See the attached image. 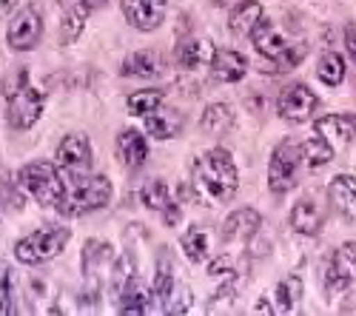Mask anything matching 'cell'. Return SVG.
I'll return each instance as SVG.
<instances>
[{
  "instance_id": "1f68e13d",
  "label": "cell",
  "mask_w": 356,
  "mask_h": 316,
  "mask_svg": "<svg viewBox=\"0 0 356 316\" xmlns=\"http://www.w3.org/2000/svg\"><path fill=\"white\" fill-rule=\"evenodd\" d=\"M140 203L148 211H160L163 214V208L171 203V191H168L165 180H148L143 185V191H140Z\"/></svg>"
},
{
  "instance_id": "ac0fdd59",
  "label": "cell",
  "mask_w": 356,
  "mask_h": 316,
  "mask_svg": "<svg viewBox=\"0 0 356 316\" xmlns=\"http://www.w3.org/2000/svg\"><path fill=\"white\" fill-rule=\"evenodd\" d=\"M186 120H183V114L180 111H174V108H154L152 114L145 117V131L152 134L154 140H171L183 131Z\"/></svg>"
},
{
  "instance_id": "74e56055",
  "label": "cell",
  "mask_w": 356,
  "mask_h": 316,
  "mask_svg": "<svg viewBox=\"0 0 356 316\" xmlns=\"http://www.w3.org/2000/svg\"><path fill=\"white\" fill-rule=\"evenodd\" d=\"M254 310H257V313H271V305H268V302H259Z\"/></svg>"
},
{
  "instance_id": "d6a6232c",
  "label": "cell",
  "mask_w": 356,
  "mask_h": 316,
  "mask_svg": "<svg viewBox=\"0 0 356 316\" xmlns=\"http://www.w3.org/2000/svg\"><path fill=\"white\" fill-rule=\"evenodd\" d=\"M163 106V92L160 89H143V92H134L129 94V111L137 114V117H148L154 108Z\"/></svg>"
},
{
  "instance_id": "44dd1931",
  "label": "cell",
  "mask_w": 356,
  "mask_h": 316,
  "mask_svg": "<svg viewBox=\"0 0 356 316\" xmlns=\"http://www.w3.org/2000/svg\"><path fill=\"white\" fill-rule=\"evenodd\" d=\"M328 199L342 217L356 219V177H350V174L334 177V183L328 188Z\"/></svg>"
},
{
  "instance_id": "484cf974",
  "label": "cell",
  "mask_w": 356,
  "mask_h": 316,
  "mask_svg": "<svg viewBox=\"0 0 356 316\" xmlns=\"http://www.w3.org/2000/svg\"><path fill=\"white\" fill-rule=\"evenodd\" d=\"M120 69H123L126 77H157L160 74V60L152 51H131Z\"/></svg>"
},
{
  "instance_id": "5bb4252c",
  "label": "cell",
  "mask_w": 356,
  "mask_h": 316,
  "mask_svg": "<svg viewBox=\"0 0 356 316\" xmlns=\"http://www.w3.org/2000/svg\"><path fill=\"white\" fill-rule=\"evenodd\" d=\"M262 225V214L257 208H236L222 222V240L225 242H248Z\"/></svg>"
},
{
  "instance_id": "7402d4cb",
  "label": "cell",
  "mask_w": 356,
  "mask_h": 316,
  "mask_svg": "<svg viewBox=\"0 0 356 316\" xmlns=\"http://www.w3.org/2000/svg\"><path fill=\"white\" fill-rule=\"evenodd\" d=\"M211 43L209 40H200V38H188L177 46V63L183 69H197L200 63L209 60L211 63Z\"/></svg>"
},
{
  "instance_id": "d590c367",
  "label": "cell",
  "mask_w": 356,
  "mask_h": 316,
  "mask_svg": "<svg viewBox=\"0 0 356 316\" xmlns=\"http://www.w3.org/2000/svg\"><path fill=\"white\" fill-rule=\"evenodd\" d=\"M163 219H165V225H177L183 219V211H180V206L177 203H168L165 208H163Z\"/></svg>"
},
{
  "instance_id": "4316f807",
  "label": "cell",
  "mask_w": 356,
  "mask_h": 316,
  "mask_svg": "<svg viewBox=\"0 0 356 316\" xmlns=\"http://www.w3.org/2000/svg\"><path fill=\"white\" fill-rule=\"evenodd\" d=\"M300 299H302V279L300 276H288L277 285V291H274L277 313H293Z\"/></svg>"
},
{
  "instance_id": "277c9868",
  "label": "cell",
  "mask_w": 356,
  "mask_h": 316,
  "mask_svg": "<svg viewBox=\"0 0 356 316\" xmlns=\"http://www.w3.org/2000/svg\"><path fill=\"white\" fill-rule=\"evenodd\" d=\"M251 40L262 57L277 63V69H293L305 57V43H291V38L271 20H259L251 32Z\"/></svg>"
},
{
  "instance_id": "6da1fadb",
  "label": "cell",
  "mask_w": 356,
  "mask_h": 316,
  "mask_svg": "<svg viewBox=\"0 0 356 316\" xmlns=\"http://www.w3.org/2000/svg\"><path fill=\"white\" fill-rule=\"evenodd\" d=\"M191 180L194 188L209 203H225L240 188V171H236V163L225 149H211L197 157L191 168Z\"/></svg>"
},
{
  "instance_id": "4dcf8cb0",
  "label": "cell",
  "mask_w": 356,
  "mask_h": 316,
  "mask_svg": "<svg viewBox=\"0 0 356 316\" xmlns=\"http://www.w3.org/2000/svg\"><path fill=\"white\" fill-rule=\"evenodd\" d=\"M316 77L325 83V85H339L345 80V60L342 54L337 51H325L316 63Z\"/></svg>"
},
{
  "instance_id": "30bf717a",
  "label": "cell",
  "mask_w": 356,
  "mask_h": 316,
  "mask_svg": "<svg viewBox=\"0 0 356 316\" xmlns=\"http://www.w3.org/2000/svg\"><path fill=\"white\" fill-rule=\"evenodd\" d=\"M54 160H57V165H60V171H69V174L80 177L95 163L92 142H88L86 134H69V137L60 140V146H57V151H54Z\"/></svg>"
},
{
  "instance_id": "9c48e42d",
  "label": "cell",
  "mask_w": 356,
  "mask_h": 316,
  "mask_svg": "<svg viewBox=\"0 0 356 316\" xmlns=\"http://www.w3.org/2000/svg\"><path fill=\"white\" fill-rule=\"evenodd\" d=\"M40 38H43V20H40L38 9L23 6V9L12 17V23H9V28H6V43H9L15 51H32V49L40 43Z\"/></svg>"
},
{
  "instance_id": "2e32d148",
  "label": "cell",
  "mask_w": 356,
  "mask_h": 316,
  "mask_svg": "<svg viewBox=\"0 0 356 316\" xmlns=\"http://www.w3.org/2000/svg\"><path fill=\"white\" fill-rule=\"evenodd\" d=\"M322 219H325V214H322V208L316 206V199H314V197H302L300 203L293 206L291 217H288V222H291L293 231H296V234H305V237L319 234Z\"/></svg>"
},
{
  "instance_id": "836d02e7",
  "label": "cell",
  "mask_w": 356,
  "mask_h": 316,
  "mask_svg": "<svg viewBox=\"0 0 356 316\" xmlns=\"http://www.w3.org/2000/svg\"><path fill=\"white\" fill-rule=\"evenodd\" d=\"M15 313V271L0 263V316Z\"/></svg>"
},
{
  "instance_id": "f1b7e54d",
  "label": "cell",
  "mask_w": 356,
  "mask_h": 316,
  "mask_svg": "<svg viewBox=\"0 0 356 316\" xmlns=\"http://www.w3.org/2000/svg\"><path fill=\"white\" fill-rule=\"evenodd\" d=\"M152 291H154L157 302H168V297H171V291H174V265H171V256H168L165 248H163L160 256H157V271H154Z\"/></svg>"
},
{
  "instance_id": "7c38bea8",
  "label": "cell",
  "mask_w": 356,
  "mask_h": 316,
  "mask_svg": "<svg viewBox=\"0 0 356 316\" xmlns=\"http://www.w3.org/2000/svg\"><path fill=\"white\" fill-rule=\"evenodd\" d=\"M111 263H114V256H111V245H108V242L88 240V242L83 245V260H80L83 276L88 279V285H92L95 291L100 288V282H103V276L108 274Z\"/></svg>"
},
{
  "instance_id": "f35d334b",
  "label": "cell",
  "mask_w": 356,
  "mask_h": 316,
  "mask_svg": "<svg viewBox=\"0 0 356 316\" xmlns=\"http://www.w3.org/2000/svg\"><path fill=\"white\" fill-rule=\"evenodd\" d=\"M83 3H86L88 9H95V6H103V3H106V0H83Z\"/></svg>"
},
{
  "instance_id": "8d00e7d4",
  "label": "cell",
  "mask_w": 356,
  "mask_h": 316,
  "mask_svg": "<svg viewBox=\"0 0 356 316\" xmlns=\"http://www.w3.org/2000/svg\"><path fill=\"white\" fill-rule=\"evenodd\" d=\"M345 46H348V54H350V60H353V66H356V28H348Z\"/></svg>"
},
{
  "instance_id": "e0dca14e",
  "label": "cell",
  "mask_w": 356,
  "mask_h": 316,
  "mask_svg": "<svg viewBox=\"0 0 356 316\" xmlns=\"http://www.w3.org/2000/svg\"><path fill=\"white\" fill-rule=\"evenodd\" d=\"M314 131H319L325 140H337V146H348L356 137V114H328L314 123Z\"/></svg>"
},
{
  "instance_id": "ab89813d",
  "label": "cell",
  "mask_w": 356,
  "mask_h": 316,
  "mask_svg": "<svg viewBox=\"0 0 356 316\" xmlns=\"http://www.w3.org/2000/svg\"><path fill=\"white\" fill-rule=\"evenodd\" d=\"M6 3H9V0H0V6H6Z\"/></svg>"
},
{
  "instance_id": "5b68a950",
  "label": "cell",
  "mask_w": 356,
  "mask_h": 316,
  "mask_svg": "<svg viewBox=\"0 0 356 316\" xmlns=\"http://www.w3.org/2000/svg\"><path fill=\"white\" fill-rule=\"evenodd\" d=\"M72 231L63 225H46L40 231H32L29 237H23L15 245V256L23 265H46L51 263L57 253H63V248L69 245Z\"/></svg>"
},
{
  "instance_id": "7a4b0ae2",
  "label": "cell",
  "mask_w": 356,
  "mask_h": 316,
  "mask_svg": "<svg viewBox=\"0 0 356 316\" xmlns=\"http://www.w3.org/2000/svg\"><path fill=\"white\" fill-rule=\"evenodd\" d=\"M20 185L29 197H35L40 206L46 208H57V203L66 197V183L60 177V165L57 163H46V160H38V163H29L20 168Z\"/></svg>"
},
{
  "instance_id": "8992f818",
  "label": "cell",
  "mask_w": 356,
  "mask_h": 316,
  "mask_svg": "<svg viewBox=\"0 0 356 316\" xmlns=\"http://www.w3.org/2000/svg\"><path fill=\"white\" fill-rule=\"evenodd\" d=\"M108 199H111L108 177H88V180H80L72 188H66V197L57 203L54 211L63 214V217H80V214H88V211L106 208Z\"/></svg>"
},
{
  "instance_id": "d6986e66",
  "label": "cell",
  "mask_w": 356,
  "mask_h": 316,
  "mask_svg": "<svg viewBox=\"0 0 356 316\" xmlns=\"http://www.w3.org/2000/svg\"><path fill=\"white\" fill-rule=\"evenodd\" d=\"M117 157L131 168H140L148 160V140L137 128H123L117 134Z\"/></svg>"
},
{
  "instance_id": "603a6c76",
  "label": "cell",
  "mask_w": 356,
  "mask_h": 316,
  "mask_svg": "<svg viewBox=\"0 0 356 316\" xmlns=\"http://www.w3.org/2000/svg\"><path fill=\"white\" fill-rule=\"evenodd\" d=\"M86 15H88V6L83 0H74V3L66 6L63 12V26H60V43H74L80 35H83V26H86Z\"/></svg>"
},
{
  "instance_id": "4fadbf2b",
  "label": "cell",
  "mask_w": 356,
  "mask_h": 316,
  "mask_svg": "<svg viewBox=\"0 0 356 316\" xmlns=\"http://www.w3.org/2000/svg\"><path fill=\"white\" fill-rule=\"evenodd\" d=\"M126 20L140 32H154L165 17V0H120Z\"/></svg>"
},
{
  "instance_id": "8fae6325",
  "label": "cell",
  "mask_w": 356,
  "mask_h": 316,
  "mask_svg": "<svg viewBox=\"0 0 356 316\" xmlns=\"http://www.w3.org/2000/svg\"><path fill=\"white\" fill-rule=\"evenodd\" d=\"M353 276H356V242H345L328 263V268H325V288L331 294L345 291L350 288Z\"/></svg>"
},
{
  "instance_id": "52a82bcc",
  "label": "cell",
  "mask_w": 356,
  "mask_h": 316,
  "mask_svg": "<svg viewBox=\"0 0 356 316\" xmlns=\"http://www.w3.org/2000/svg\"><path fill=\"white\" fill-rule=\"evenodd\" d=\"M302 160V146H296L293 140H282L271 154L268 163V188L274 194H285L296 183V171H300Z\"/></svg>"
},
{
  "instance_id": "3957f363",
  "label": "cell",
  "mask_w": 356,
  "mask_h": 316,
  "mask_svg": "<svg viewBox=\"0 0 356 316\" xmlns=\"http://www.w3.org/2000/svg\"><path fill=\"white\" fill-rule=\"evenodd\" d=\"M43 106H46V97L40 89H35L29 83V72L20 69L17 72V80L6 94V117H9V126L12 128H32L40 114H43Z\"/></svg>"
},
{
  "instance_id": "cb8c5ba5",
  "label": "cell",
  "mask_w": 356,
  "mask_h": 316,
  "mask_svg": "<svg viewBox=\"0 0 356 316\" xmlns=\"http://www.w3.org/2000/svg\"><path fill=\"white\" fill-rule=\"evenodd\" d=\"M231 123H234V114H231V108H228L225 103H211L209 108L202 111V117H200L202 131L211 134V137L225 134V131L231 128Z\"/></svg>"
},
{
  "instance_id": "ffe728a7",
  "label": "cell",
  "mask_w": 356,
  "mask_h": 316,
  "mask_svg": "<svg viewBox=\"0 0 356 316\" xmlns=\"http://www.w3.org/2000/svg\"><path fill=\"white\" fill-rule=\"evenodd\" d=\"M262 20V3L259 0H240L231 15H228V28L236 38H251L257 23Z\"/></svg>"
},
{
  "instance_id": "d4e9b609",
  "label": "cell",
  "mask_w": 356,
  "mask_h": 316,
  "mask_svg": "<svg viewBox=\"0 0 356 316\" xmlns=\"http://www.w3.org/2000/svg\"><path fill=\"white\" fill-rule=\"evenodd\" d=\"M180 245H183V251H186V256L191 263H205V260H209L211 240H209V231H205V228L191 225L188 231L180 237Z\"/></svg>"
},
{
  "instance_id": "f546056e",
  "label": "cell",
  "mask_w": 356,
  "mask_h": 316,
  "mask_svg": "<svg viewBox=\"0 0 356 316\" xmlns=\"http://www.w3.org/2000/svg\"><path fill=\"white\" fill-rule=\"evenodd\" d=\"M152 294L154 291H145L143 285L134 279L129 288L120 294V310L123 313H148L152 310Z\"/></svg>"
},
{
  "instance_id": "9a60e30c",
  "label": "cell",
  "mask_w": 356,
  "mask_h": 316,
  "mask_svg": "<svg viewBox=\"0 0 356 316\" xmlns=\"http://www.w3.org/2000/svg\"><path fill=\"white\" fill-rule=\"evenodd\" d=\"M248 60L236 49H214L211 54V77L220 83H236L245 77Z\"/></svg>"
},
{
  "instance_id": "ba28073f",
  "label": "cell",
  "mask_w": 356,
  "mask_h": 316,
  "mask_svg": "<svg viewBox=\"0 0 356 316\" xmlns=\"http://www.w3.org/2000/svg\"><path fill=\"white\" fill-rule=\"evenodd\" d=\"M319 100L316 94L308 89L305 83H293V85H285L280 92V100H277V111L280 117L288 120V123H305L314 117Z\"/></svg>"
},
{
  "instance_id": "83f0119b",
  "label": "cell",
  "mask_w": 356,
  "mask_h": 316,
  "mask_svg": "<svg viewBox=\"0 0 356 316\" xmlns=\"http://www.w3.org/2000/svg\"><path fill=\"white\" fill-rule=\"evenodd\" d=\"M334 151H337V149H334L319 131H314V134L302 142V157H305V163H308L311 168H322L325 163H331V160H334Z\"/></svg>"
},
{
  "instance_id": "e575fe53",
  "label": "cell",
  "mask_w": 356,
  "mask_h": 316,
  "mask_svg": "<svg viewBox=\"0 0 356 316\" xmlns=\"http://www.w3.org/2000/svg\"><path fill=\"white\" fill-rule=\"evenodd\" d=\"M191 310V291L188 288H180V294H177V302H168L165 305V313H186Z\"/></svg>"
}]
</instances>
